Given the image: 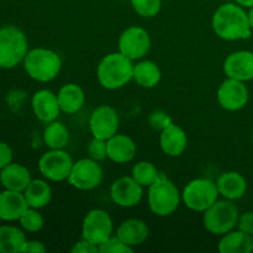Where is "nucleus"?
I'll return each mask as SVG.
<instances>
[{
	"instance_id": "obj_1",
	"label": "nucleus",
	"mask_w": 253,
	"mask_h": 253,
	"mask_svg": "<svg viewBox=\"0 0 253 253\" xmlns=\"http://www.w3.org/2000/svg\"><path fill=\"white\" fill-rule=\"evenodd\" d=\"M211 26L217 37L225 41H237L251 37L249 15L236 2H225L215 10Z\"/></svg>"
},
{
	"instance_id": "obj_2",
	"label": "nucleus",
	"mask_w": 253,
	"mask_h": 253,
	"mask_svg": "<svg viewBox=\"0 0 253 253\" xmlns=\"http://www.w3.org/2000/svg\"><path fill=\"white\" fill-rule=\"evenodd\" d=\"M96 78L108 90L124 88L133 79V61L119 51L106 54L99 62Z\"/></svg>"
},
{
	"instance_id": "obj_3",
	"label": "nucleus",
	"mask_w": 253,
	"mask_h": 253,
	"mask_svg": "<svg viewBox=\"0 0 253 253\" xmlns=\"http://www.w3.org/2000/svg\"><path fill=\"white\" fill-rule=\"evenodd\" d=\"M22 63L27 76L40 83L53 81L62 69L61 56L43 47L29 49Z\"/></svg>"
},
{
	"instance_id": "obj_4",
	"label": "nucleus",
	"mask_w": 253,
	"mask_h": 253,
	"mask_svg": "<svg viewBox=\"0 0 253 253\" xmlns=\"http://www.w3.org/2000/svg\"><path fill=\"white\" fill-rule=\"evenodd\" d=\"M147 202L150 210L160 217L174 214L182 202V193L177 185L166 175L160 174L155 183L148 187Z\"/></svg>"
},
{
	"instance_id": "obj_5",
	"label": "nucleus",
	"mask_w": 253,
	"mask_h": 253,
	"mask_svg": "<svg viewBox=\"0 0 253 253\" xmlns=\"http://www.w3.org/2000/svg\"><path fill=\"white\" fill-rule=\"evenodd\" d=\"M239 217V209L232 200H216L209 209L203 212V224L208 232L222 236L237 226Z\"/></svg>"
},
{
	"instance_id": "obj_6",
	"label": "nucleus",
	"mask_w": 253,
	"mask_h": 253,
	"mask_svg": "<svg viewBox=\"0 0 253 253\" xmlns=\"http://www.w3.org/2000/svg\"><path fill=\"white\" fill-rule=\"evenodd\" d=\"M27 52L29 42L21 30L15 26L0 29V68H14L24 61Z\"/></svg>"
},
{
	"instance_id": "obj_7",
	"label": "nucleus",
	"mask_w": 253,
	"mask_h": 253,
	"mask_svg": "<svg viewBox=\"0 0 253 253\" xmlns=\"http://www.w3.org/2000/svg\"><path fill=\"white\" fill-rule=\"evenodd\" d=\"M219 195L216 182L209 178H197L183 188L182 202L192 211L204 212L219 200Z\"/></svg>"
},
{
	"instance_id": "obj_8",
	"label": "nucleus",
	"mask_w": 253,
	"mask_h": 253,
	"mask_svg": "<svg viewBox=\"0 0 253 253\" xmlns=\"http://www.w3.org/2000/svg\"><path fill=\"white\" fill-rule=\"evenodd\" d=\"M74 161L64 150H48L40 157L39 170L44 179L49 182L68 180Z\"/></svg>"
},
{
	"instance_id": "obj_9",
	"label": "nucleus",
	"mask_w": 253,
	"mask_h": 253,
	"mask_svg": "<svg viewBox=\"0 0 253 253\" xmlns=\"http://www.w3.org/2000/svg\"><path fill=\"white\" fill-rule=\"evenodd\" d=\"M114 222L108 211L103 209H91L84 216L82 222V239L91 244L99 245L113 236Z\"/></svg>"
},
{
	"instance_id": "obj_10",
	"label": "nucleus",
	"mask_w": 253,
	"mask_h": 253,
	"mask_svg": "<svg viewBox=\"0 0 253 253\" xmlns=\"http://www.w3.org/2000/svg\"><path fill=\"white\" fill-rule=\"evenodd\" d=\"M104 179V172L98 161L91 158H82L74 162L71 174L68 177V184L78 190H93L101 184Z\"/></svg>"
},
{
	"instance_id": "obj_11",
	"label": "nucleus",
	"mask_w": 253,
	"mask_h": 253,
	"mask_svg": "<svg viewBox=\"0 0 253 253\" xmlns=\"http://www.w3.org/2000/svg\"><path fill=\"white\" fill-rule=\"evenodd\" d=\"M119 52L132 61H138L147 56L151 48V36L141 26H130L124 30L118 41Z\"/></svg>"
},
{
	"instance_id": "obj_12",
	"label": "nucleus",
	"mask_w": 253,
	"mask_h": 253,
	"mask_svg": "<svg viewBox=\"0 0 253 253\" xmlns=\"http://www.w3.org/2000/svg\"><path fill=\"white\" fill-rule=\"evenodd\" d=\"M119 126L120 118L113 106L100 105L91 111L89 118V130L93 137L108 141L118 133Z\"/></svg>"
},
{
	"instance_id": "obj_13",
	"label": "nucleus",
	"mask_w": 253,
	"mask_h": 253,
	"mask_svg": "<svg viewBox=\"0 0 253 253\" xmlns=\"http://www.w3.org/2000/svg\"><path fill=\"white\" fill-rule=\"evenodd\" d=\"M216 98L222 109L227 111H239L249 103V89L245 82L227 78L220 84Z\"/></svg>"
},
{
	"instance_id": "obj_14",
	"label": "nucleus",
	"mask_w": 253,
	"mask_h": 253,
	"mask_svg": "<svg viewBox=\"0 0 253 253\" xmlns=\"http://www.w3.org/2000/svg\"><path fill=\"white\" fill-rule=\"evenodd\" d=\"M110 197L118 207L133 208L142 200L143 187L131 175H125L114 180L110 187Z\"/></svg>"
},
{
	"instance_id": "obj_15",
	"label": "nucleus",
	"mask_w": 253,
	"mask_h": 253,
	"mask_svg": "<svg viewBox=\"0 0 253 253\" xmlns=\"http://www.w3.org/2000/svg\"><path fill=\"white\" fill-rule=\"evenodd\" d=\"M32 111L40 121L44 124L57 120L62 113L58 96L49 89H40L31 99Z\"/></svg>"
},
{
	"instance_id": "obj_16",
	"label": "nucleus",
	"mask_w": 253,
	"mask_h": 253,
	"mask_svg": "<svg viewBox=\"0 0 253 253\" xmlns=\"http://www.w3.org/2000/svg\"><path fill=\"white\" fill-rule=\"evenodd\" d=\"M227 78L249 82L253 79V52L236 51L230 53L224 62Z\"/></svg>"
},
{
	"instance_id": "obj_17",
	"label": "nucleus",
	"mask_w": 253,
	"mask_h": 253,
	"mask_svg": "<svg viewBox=\"0 0 253 253\" xmlns=\"http://www.w3.org/2000/svg\"><path fill=\"white\" fill-rule=\"evenodd\" d=\"M188 146L187 132L180 126L169 124L161 131L160 147L168 157H179L184 153Z\"/></svg>"
},
{
	"instance_id": "obj_18",
	"label": "nucleus",
	"mask_w": 253,
	"mask_h": 253,
	"mask_svg": "<svg viewBox=\"0 0 253 253\" xmlns=\"http://www.w3.org/2000/svg\"><path fill=\"white\" fill-rule=\"evenodd\" d=\"M27 208L24 193L9 189L0 193V219L4 221H19Z\"/></svg>"
},
{
	"instance_id": "obj_19",
	"label": "nucleus",
	"mask_w": 253,
	"mask_h": 253,
	"mask_svg": "<svg viewBox=\"0 0 253 253\" xmlns=\"http://www.w3.org/2000/svg\"><path fill=\"white\" fill-rule=\"evenodd\" d=\"M106 145H108V158L119 165L131 162L135 158L137 151L135 141L130 136L124 133L114 135L106 141Z\"/></svg>"
},
{
	"instance_id": "obj_20",
	"label": "nucleus",
	"mask_w": 253,
	"mask_h": 253,
	"mask_svg": "<svg viewBox=\"0 0 253 253\" xmlns=\"http://www.w3.org/2000/svg\"><path fill=\"white\" fill-rule=\"evenodd\" d=\"M31 180L32 177L29 168L20 163L11 162L0 169V183L5 189L22 193Z\"/></svg>"
},
{
	"instance_id": "obj_21",
	"label": "nucleus",
	"mask_w": 253,
	"mask_h": 253,
	"mask_svg": "<svg viewBox=\"0 0 253 253\" xmlns=\"http://www.w3.org/2000/svg\"><path fill=\"white\" fill-rule=\"evenodd\" d=\"M219 194L224 199L229 200H239L246 194L247 182L244 175L235 170H229L222 174L216 180Z\"/></svg>"
},
{
	"instance_id": "obj_22",
	"label": "nucleus",
	"mask_w": 253,
	"mask_h": 253,
	"mask_svg": "<svg viewBox=\"0 0 253 253\" xmlns=\"http://www.w3.org/2000/svg\"><path fill=\"white\" fill-rule=\"evenodd\" d=\"M150 235V229L147 224L141 219H127L119 225L116 230V236L120 237L127 246H141L147 240Z\"/></svg>"
},
{
	"instance_id": "obj_23",
	"label": "nucleus",
	"mask_w": 253,
	"mask_h": 253,
	"mask_svg": "<svg viewBox=\"0 0 253 253\" xmlns=\"http://www.w3.org/2000/svg\"><path fill=\"white\" fill-rule=\"evenodd\" d=\"M62 113L73 115L81 111L85 103V93L83 88L76 83H67L61 86L57 93Z\"/></svg>"
},
{
	"instance_id": "obj_24",
	"label": "nucleus",
	"mask_w": 253,
	"mask_h": 253,
	"mask_svg": "<svg viewBox=\"0 0 253 253\" xmlns=\"http://www.w3.org/2000/svg\"><path fill=\"white\" fill-rule=\"evenodd\" d=\"M161 79H162V72L156 62L143 59L133 64V81L142 88H155L160 84Z\"/></svg>"
},
{
	"instance_id": "obj_25",
	"label": "nucleus",
	"mask_w": 253,
	"mask_h": 253,
	"mask_svg": "<svg viewBox=\"0 0 253 253\" xmlns=\"http://www.w3.org/2000/svg\"><path fill=\"white\" fill-rule=\"evenodd\" d=\"M217 249L221 253H251L253 251L252 236L241 230L234 229L222 235Z\"/></svg>"
},
{
	"instance_id": "obj_26",
	"label": "nucleus",
	"mask_w": 253,
	"mask_h": 253,
	"mask_svg": "<svg viewBox=\"0 0 253 253\" xmlns=\"http://www.w3.org/2000/svg\"><path fill=\"white\" fill-rule=\"evenodd\" d=\"M22 193L29 207L34 209L47 207L52 199V188L44 179H32Z\"/></svg>"
},
{
	"instance_id": "obj_27",
	"label": "nucleus",
	"mask_w": 253,
	"mask_h": 253,
	"mask_svg": "<svg viewBox=\"0 0 253 253\" xmlns=\"http://www.w3.org/2000/svg\"><path fill=\"white\" fill-rule=\"evenodd\" d=\"M71 135L63 123L54 120L47 124L43 130V142L48 150H64L68 146Z\"/></svg>"
},
{
	"instance_id": "obj_28",
	"label": "nucleus",
	"mask_w": 253,
	"mask_h": 253,
	"mask_svg": "<svg viewBox=\"0 0 253 253\" xmlns=\"http://www.w3.org/2000/svg\"><path fill=\"white\" fill-rule=\"evenodd\" d=\"M21 229L12 225L0 226V253H21L26 242Z\"/></svg>"
},
{
	"instance_id": "obj_29",
	"label": "nucleus",
	"mask_w": 253,
	"mask_h": 253,
	"mask_svg": "<svg viewBox=\"0 0 253 253\" xmlns=\"http://www.w3.org/2000/svg\"><path fill=\"white\" fill-rule=\"evenodd\" d=\"M160 174L161 173L158 172L156 166L148 161H140L133 166L131 170V177L143 188L151 187L157 180Z\"/></svg>"
},
{
	"instance_id": "obj_30",
	"label": "nucleus",
	"mask_w": 253,
	"mask_h": 253,
	"mask_svg": "<svg viewBox=\"0 0 253 253\" xmlns=\"http://www.w3.org/2000/svg\"><path fill=\"white\" fill-rule=\"evenodd\" d=\"M20 226L27 232H39L41 231L42 227L44 225L43 216L41 215V212L39 211V209H34V208H27L25 210L24 214L21 215V217L19 219Z\"/></svg>"
},
{
	"instance_id": "obj_31",
	"label": "nucleus",
	"mask_w": 253,
	"mask_h": 253,
	"mask_svg": "<svg viewBox=\"0 0 253 253\" xmlns=\"http://www.w3.org/2000/svg\"><path fill=\"white\" fill-rule=\"evenodd\" d=\"M130 2L136 14L145 19L157 16L162 7V0H130Z\"/></svg>"
},
{
	"instance_id": "obj_32",
	"label": "nucleus",
	"mask_w": 253,
	"mask_h": 253,
	"mask_svg": "<svg viewBox=\"0 0 253 253\" xmlns=\"http://www.w3.org/2000/svg\"><path fill=\"white\" fill-rule=\"evenodd\" d=\"M132 247L127 246L120 237L111 236L106 241L99 245V253H131Z\"/></svg>"
},
{
	"instance_id": "obj_33",
	"label": "nucleus",
	"mask_w": 253,
	"mask_h": 253,
	"mask_svg": "<svg viewBox=\"0 0 253 253\" xmlns=\"http://www.w3.org/2000/svg\"><path fill=\"white\" fill-rule=\"evenodd\" d=\"M86 151H88V157L91 158V160L98 161V162L106 160L108 158V145H106V140L93 137L90 140V142L88 143Z\"/></svg>"
},
{
	"instance_id": "obj_34",
	"label": "nucleus",
	"mask_w": 253,
	"mask_h": 253,
	"mask_svg": "<svg viewBox=\"0 0 253 253\" xmlns=\"http://www.w3.org/2000/svg\"><path fill=\"white\" fill-rule=\"evenodd\" d=\"M148 124L155 130L162 131L169 124H172V119H170V116L166 111L156 110L153 113H151L150 116H148Z\"/></svg>"
},
{
	"instance_id": "obj_35",
	"label": "nucleus",
	"mask_w": 253,
	"mask_h": 253,
	"mask_svg": "<svg viewBox=\"0 0 253 253\" xmlns=\"http://www.w3.org/2000/svg\"><path fill=\"white\" fill-rule=\"evenodd\" d=\"M237 229L246 232L249 235H253V211H245L240 215L239 221H237Z\"/></svg>"
},
{
	"instance_id": "obj_36",
	"label": "nucleus",
	"mask_w": 253,
	"mask_h": 253,
	"mask_svg": "<svg viewBox=\"0 0 253 253\" xmlns=\"http://www.w3.org/2000/svg\"><path fill=\"white\" fill-rule=\"evenodd\" d=\"M72 253H99V247L96 245L91 244L88 240L82 239L81 241H77L71 249Z\"/></svg>"
},
{
	"instance_id": "obj_37",
	"label": "nucleus",
	"mask_w": 253,
	"mask_h": 253,
	"mask_svg": "<svg viewBox=\"0 0 253 253\" xmlns=\"http://www.w3.org/2000/svg\"><path fill=\"white\" fill-rule=\"evenodd\" d=\"M12 162V150L6 142H0V169Z\"/></svg>"
},
{
	"instance_id": "obj_38",
	"label": "nucleus",
	"mask_w": 253,
	"mask_h": 253,
	"mask_svg": "<svg viewBox=\"0 0 253 253\" xmlns=\"http://www.w3.org/2000/svg\"><path fill=\"white\" fill-rule=\"evenodd\" d=\"M46 250V246L39 240H27L21 253H44Z\"/></svg>"
},
{
	"instance_id": "obj_39",
	"label": "nucleus",
	"mask_w": 253,
	"mask_h": 253,
	"mask_svg": "<svg viewBox=\"0 0 253 253\" xmlns=\"http://www.w3.org/2000/svg\"><path fill=\"white\" fill-rule=\"evenodd\" d=\"M235 2L244 7H252L253 6V0H235Z\"/></svg>"
},
{
	"instance_id": "obj_40",
	"label": "nucleus",
	"mask_w": 253,
	"mask_h": 253,
	"mask_svg": "<svg viewBox=\"0 0 253 253\" xmlns=\"http://www.w3.org/2000/svg\"><path fill=\"white\" fill-rule=\"evenodd\" d=\"M247 15H249L250 26H251V29L253 30V6H252V7H250V11L247 12Z\"/></svg>"
},
{
	"instance_id": "obj_41",
	"label": "nucleus",
	"mask_w": 253,
	"mask_h": 253,
	"mask_svg": "<svg viewBox=\"0 0 253 253\" xmlns=\"http://www.w3.org/2000/svg\"><path fill=\"white\" fill-rule=\"evenodd\" d=\"M252 250H253V235H252Z\"/></svg>"
}]
</instances>
